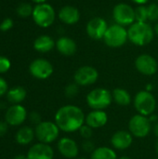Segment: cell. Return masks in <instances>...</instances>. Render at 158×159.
I'll return each mask as SVG.
<instances>
[{
    "label": "cell",
    "instance_id": "6da1fadb",
    "mask_svg": "<svg viewBox=\"0 0 158 159\" xmlns=\"http://www.w3.org/2000/svg\"><path fill=\"white\" fill-rule=\"evenodd\" d=\"M86 115L83 110L74 104H66L58 109L55 114V123L61 131L74 133L85 125Z\"/></svg>",
    "mask_w": 158,
    "mask_h": 159
},
{
    "label": "cell",
    "instance_id": "7a4b0ae2",
    "mask_svg": "<svg viewBox=\"0 0 158 159\" xmlns=\"http://www.w3.org/2000/svg\"><path fill=\"white\" fill-rule=\"evenodd\" d=\"M129 41L138 47H144L149 45L155 38L154 27L149 22L135 21L129 26L128 29Z\"/></svg>",
    "mask_w": 158,
    "mask_h": 159
},
{
    "label": "cell",
    "instance_id": "3957f363",
    "mask_svg": "<svg viewBox=\"0 0 158 159\" xmlns=\"http://www.w3.org/2000/svg\"><path fill=\"white\" fill-rule=\"evenodd\" d=\"M86 102L91 110H105L113 102L112 91L105 88L93 89L87 94Z\"/></svg>",
    "mask_w": 158,
    "mask_h": 159
},
{
    "label": "cell",
    "instance_id": "277c9868",
    "mask_svg": "<svg viewBox=\"0 0 158 159\" xmlns=\"http://www.w3.org/2000/svg\"><path fill=\"white\" fill-rule=\"evenodd\" d=\"M132 102L137 113L145 116H152L157 106L156 97L151 91H148L146 89L137 92L133 98Z\"/></svg>",
    "mask_w": 158,
    "mask_h": 159
},
{
    "label": "cell",
    "instance_id": "5b68a950",
    "mask_svg": "<svg viewBox=\"0 0 158 159\" xmlns=\"http://www.w3.org/2000/svg\"><path fill=\"white\" fill-rule=\"evenodd\" d=\"M32 17L36 25L42 28H47L54 23L56 12L53 7L47 3L37 4L34 7Z\"/></svg>",
    "mask_w": 158,
    "mask_h": 159
},
{
    "label": "cell",
    "instance_id": "8992f818",
    "mask_svg": "<svg viewBox=\"0 0 158 159\" xmlns=\"http://www.w3.org/2000/svg\"><path fill=\"white\" fill-rule=\"evenodd\" d=\"M128 29L116 23L108 27L103 37L105 45L113 48H118L123 47L128 42Z\"/></svg>",
    "mask_w": 158,
    "mask_h": 159
},
{
    "label": "cell",
    "instance_id": "52a82bcc",
    "mask_svg": "<svg viewBox=\"0 0 158 159\" xmlns=\"http://www.w3.org/2000/svg\"><path fill=\"white\" fill-rule=\"evenodd\" d=\"M153 129V124L149 116L140 114L134 115L129 121V131L134 138L143 139L146 138Z\"/></svg>",
    "mask_w": 158,
    "mask_h": 159
},
{
    "label": "cell",
    "instance_id": "ba28073f",
    "mask_svg": "<svg viewBox=\"0 0 158 159\" xmlns=\"http://www.w3.org/2000/svg\"><path fill=\"white\" fill-rule=\"evenodd\" d=\"M60 129L55 122L51 121H42L34 128L35 138L39 143H52L55 142L60 135Z\"/></svg>",
    "mask_w": 158,
    "mask_h": 159
},
{
    "label": "cell",
    "instance_id": "9c48e42d",
    "mask_svg": "<svg viewBox=\"0 0 158 159\" xmlns=\"http://www.w3.org/2000/svg\"><path fill=\"white\" fill-rule=\"evenodd\" d=\"M113 19L116 24L130 26L136 21L135 8L127 3H118L113 8Z\"/></svg>",
    "mask_w": 158,
    "mask_h": 159
},
{
    "label": "cell",
    "instance_id": "30bf717a",
    "mask_svg": "<svg viewBox=\"0 0 158 159\" xmlns=\"http://www.w3.org/2000/svg\"><path fill=\"white\" fill-rule=\"evenodd\" d=\"M99 79L98 70L90 65L79 67L74 74V82L79 87H88L95 84Z\"/></svg>",
    "mask_w": 158,
    "mask_h": 159
},
{
    "label": "cell",
    "instance_id": "8fae6325",
    "mask_svg": "<svg viewBox=\"0 0 158 159\" xmlns=\"http://www.w3.org/2000/svg\"><path fill=\"white\" fill-rule=\"evenodd\" d=\"M30 74L36 79H47L53 74L54 68L51 62L46 59L38 58L34 60L29 66Z\"/></svg>",
    "mask_w": 158,
    "mask_h": 159
},
{
    "label": "cell",
    "instance_id": "7c38bea8",
    "mask_svg": "<svg viewBox=\"0 0 158 159\" xmlns=\"http://www.w3.org/2000/svg\"><path fill=\"white\" fill-rule=\"evenodd\" d=\"M136 70L147 76L154 75L158 71V62L156 59L150 54H141L135 60Z\"/></svg>",
    "mask_w": 158,
    "mask_h": 159
},
{
    "label": "cell",
    "instance_id": "4fadbf2b",
    "mask_svg": "<svg viewBox=\"0 0 158 159\" xmlns=\"http://www.w3.org/2000/svg\"><path fill=\"white\" fill-rule=\"evenodd\" d=\"M108 27L109 25L104 19L101 17H94L87 23L86 32L91 39L101 40L103 39Z\"/></svg>",
    "mask_w": 158,
    "mask_h": 159
},
{
    "label": "cell",
    "instance_id": "5bb4252c",
    "mask_svg": "<svg viewBox=\"0 0 158 159\" xmlns=\"http://www.w3.org/2000/svg\"><path fill=\"white\" fill-rule=\"evenodd\" d=\"M57 148L59 153L65 158L75 159L78 157L80 148L77 143L69 137H62L58 141Z\"/></svg>",
    "mask_w": 158,
    "mask_h": 159
},
{
    "label": "cell",
    "instance_id": "9a60e30c",
    "mask_svg": "<svg viewBox=\"0 0 158 159\" xmlns=\"http://www.w3.org/2000/svg\"><path fill=\"white\" fill-rule=\"evenodd\" d=\"M133 136L129 130L119 129L115 131L110 140L112 148L115 150L124 151L129 149L133 143Z\"/></svg>",
    "mask_w": 158,
    "mask_h": 159
},
{
    "label": "cell",
    "instance_id": "2e32d148",
    "mask_svg": "<svg viewBox=\"0 0 158 159\" xmlns=\"http://www.w3.org/2000/svg\"><path fill=\"white\" fill-rule=\"evenodd\" d=\"M27 117L26 109L20 104H14L10 106L5 115L6 122L10 126L21 125Z\"/></svg>",
    "mask_w": 158,
    "mask_h": 159
},
{
    "label": "cell",
    "instance_id": "e0dca14e",
    "mask_svg": "<svg viewBox=\"0 0 158 159\" xmlns=\"http://www.w3.org/2000/svg\"><path fill=\"white\" fill-rule=\"evenodd\" d=\"M26 156L28 159H53L54 151L49 144L38 143L31 146Z\"/></svg>",
    "mask_w": 158,
    "mask_h": 159
},
{
    "label": "cell",
    "instance_id": "ac0fdd59",
    "mask_svg": "<svg viewBox=\"0 0 158 159\" xmlns=\"http://www.w3.org/2000/svg\"><path fill=\"white\" fill-rule=\"evenodd\" d=\"M108 122V115L105 110H91L86 115L85 124L93 129L104 127Z\"/></svg>",
    "mask_w": 158,
    "mask_h": 159
},
{
    "label": "cell",
    "instance_id": "d6986e66",
    "mask_svg": "<svg viewBox=\"0 0 158 159\" xmlns=\"http://www.w3.org/2000/svg\"><path fill=\"white\" fill-rule=\"evenodd\" d=\"M58 17L64 24L74 25L80 20V11L74 6L66 5L59 10Z\"/></svg>",
    "mask_w": 158,
    "mask_h": 159
},
{
    "label": "cell",
    "instance_id": "ffe728a7",
    "mask_svg": "<svg viewBox=\"0 0 158 159\" xmlns=\"http://www.w3.org/2000/svg\"><path fill=\"white\" fill-rule=\"evenodd\" d=\"M57 50L63 56H73L77 50V45L75 41L68 36H61L56 41Z\"/></svg>",
    "mask_w": 158,
    "mask_h": 159
},
{
    "label": "cell",
    "instance_id": "44dd1931",
    "mask_svg": "<svg viewBox=\"0 0 158 159\" xmlns=\"http://www.w3.org/2000/svg\"><path fill=\"white\" fill-rule=\"evenodd\" d=\"M56 47V42L53 38L47 34L39 35L34 42V48L40 53H47L51 51Z\"/></svg>",
    "mask_w": 158,
    "mask_h": 159
},
{
    "label": "cell",
    "instance_id": "7402d4cb",
    "mask_svg": "<svg viewBox=\"0 0 158 159\" xmlns=\"http://www.w3.org/2000/svg\"><path fill=\"white\" fill-rule=\"evenodd\" d=\"M113 95V102H115L119 106H128L129 105L133 99L130 93L122 88H116L112 91Z\"/></svg>",
    "mask_w": 158,
    "mask_h": 159
},
{
    "label": "cell",
    "instance_id": "603a6c76",
    "mask_svg": "<svg viewBox=\"0 0 158 159\" xmlns=\"http://www.w3.org/2000/svg\"><path fill=\"white\" fill-rule=\"evenodd\" d=\"M35 137L34 129L31 127L25 126L20 128L16 133V142L19 144L26 145L33 142Z\"/></svg>",
    "mask_w": 158,
    "mask_h": 159
},
{
    "label": "cell",
    "instance_id": "cb8c5ba5",
    "mask_svg": "<svg viewBox=\"0 0 158 159\" xmlns=\"http://www.w3.org/2000/svg\"><path fill=\"white\" fill-rule=\"evenodd\" d=\"M117 154L114 148L108 146L97 147L91 154L89 159H117Z\"/></svg>",
    "mask_w": 158,
    "mask_h": 159
},
{
    "label": "cell",
    "instance_id": "d4e9b609",
    "mask_svg": "<svg viewBox=\"0 0 158 159\" xmlns=\"http://www.w3.org/2000/svg\"><path fill=\"white\" fill-rule=\"evenodd\" d=\"M26 89L22 87H15L7 92V98L9 102L14 104H20L26 98Z\"/></svg>",
    "mask_w": 158,
    "mask_h": 159
},
{
    "label": "cell",
    "instance_id": "484cf974",
    "mask_svg": "<svg viewBox=\"0 0 158 159\" xmlns=\"http://www.w3.org/2000/svg\"><path fill=\"white\" fill-rule=\"evenodd\" d=\"M135 20L139 22H148V12L146 5H140L135 7Z\"/></svg>",
    "mask_w": 158,
    "mask_h": 159
},
{
    "label": "cell",
    "instance_id": "4316f807",
    "mask_svg": "<svg viewBox=\"0 0 158 159\" xmlns=\"http://www.w3.org/2000/svg\"><path fill=\"white\" fill-rule=\"evenodd\" d=\"M33 10H34V7L30 4H28V3H21L17 7L18 15L22 17V18H27L29 16H32Z\"/></svg>",
    "mask_w": 158,
    "mask_h": 159
},
{
    "label": "cell",
    "instance_id": "83f0119b",
    "mask_svg": "<svg viewBox=\"0 0 158 159\" xmlns=\"http://www.w3.org/2000/svg\"><path fill=\"white\" fill-rule=\"evenodd\" d=\"M78 93H79V86L74 82L68 84L64 89V94L66 98L73 99L75 96H77Z\"/></svg>",
    "mask_w": 158,
    "mask_h": 159
},
{
    "label": "cell",
    "instance_id": "f1b7e54d",
    "mask_svg": "<svg viewBox=\"0 0 158 159\" xmlns=\"http://www.w3.org/2000/svg\"><path fill=\"white\" fill-rule=\"evenodd\" d=\"M148 12V21H158V4L152 3L147 6Z\"/></svg>",
    "mask_w": 158,
    "mask_h": 159
},
{
    "label": "cell",
    "instance_id": "f546056e",
    "mask_svg": "<svg viewBox=\"0 0 158 159\" xmlns=\"http://www.w3.org/2000/svg\"><path fill=\"white\" fill-rule=\"evenodd\" d=\"M93 130H94L93 129H91L90 127H88V125L85 124L80 128L78 132L83 140H91V138L93 136Z\"/></svg>",
    "mask_w": 158,
    "mask_h": 159
},
{
    "label": "cell",
    "instance_id": "4dcf8cb0",
    "mask_svg": "<svg viewBox=\"0 0 158 159\" xmlns=\"http://www.w3.org/2000/svg\"><path fill=\"white\" fill-rule=\"evenodd\" d=\"M97 147L95 146V143L92 140H84L81 143V149L87 153V154H91Z\"/></svg>",
    "mask_w": 158,
    "mask_h": 159
},
{
    "label": "cell",
    "instance_id": "1f68e13d",
    "mask_svg": "<svg viewBox=\"0 0 158 159\" xmlns=\"http://www.w3.org/2000/svg\"><path fill=\"white\" fill-rule=\"evenodd\" d=\"M11 66L10 61L4 56H0V74H4L9 70Z\"/></svg>",
    "mask_w": 158,
    "mask_h": 159
},
{
    "label": "cell",
    "instance_id": "d6a6232c",
    "mask_svg": "<svg viewBox=\"0 0 158 159\" xmlns=\"http://www.w3.org/2000/svg\"><path fill=\"white\" fill-rule=\"evenodd\" d=\"M13 26V20L10 18H6L2 20L1 24H0V31L2 32H7L8 30H10Z\"/></svg>",
    "mask_w": 158,
    "mask_h": 159
},
{
    "label": "cell",
    "instance_id": "836d02e7",
    "mask_svg": "<svg viewBox=\"0 0 158 159\" xmlns=\"http://www.w3.org/2000/svg\"><path fill=\"white\" fill-rule=\"evenodd\" d=\"M29 118H30V121H31L32 123L35 124V126L38 125L40 122H42L41 116H40V114L37 113V112H33V113H31Z\"/></svg>",
    "mask_w": 158,
    "mask_h": 159
},
{
    "label": "cell",
    "instance_id": "e575fe53",
    "mask_svg": "<svg viewBox=\"0 0 158 159\" xmlns=\"http://www.w3.org/2000/svg\"><path fill=\"white\" fill-rule=\"evenodd\" d=\"M7 92V81L0 77V96H3Z\"/></svg>",
    "mask_w": 158,
    "mask_h": 159
},
{
    "label": "cell",
    "instance_id": "d590c367",
    "mask_svg": "<svg viewBox=\"0 0 158 159\" xmlns=\"http://www.w3.org/2000/svg\"><path fill=\"white\" fill-rule=\"evenodd\" d=\"M7 125H8V124H7V122L0 121V137L4 136V135L7 133V129H8Z\"/></svg>",
    "mask_w": 158,
    "mask_h": 159
},
{
    "label": "cell",
    "instance_id": "8d00e7d4",
    "mask_svg": "<svg viewBox=\"0 0 158 159\" xmlns=\"http://www.w3.org/2000/svg\"><path fill=\"white\" fill-rule=\"evenodd\" d=\"M133 3H135L137 6H140V5H146L150 0H131Z\"/></svg>",
    "mask_w": 158,
    "mask_h": 159
},
{
    "label": "cell",
    "instance_id": "74e56055",
    "mask_svg": "<svg viewBox=\"0 0 158 159\" xmlns=\"http://www.w3.org/2000/svg\"><path fill=\"white\" fill-rule=\"evenodd\" d=\"M152 131L154 132V134L157 137V139H158V121L157 122H156V123H154Z\"/></svg>",
    "mask_w": 158,
    "mask_h": 159
},
{
    "label": "cell",
    "instance_id": "f35d334b",
    "mask_svg": "<svg viewBox=\"0 0 158 159\" xmlns=\"http://www.w3.org/2000/svg\"><path fill=\"white\" fill-rule=\"evenodd\" d=\"M154 32H155V35L158 37V21L155 24V26H154Z\"/></svg>",
    "mask_w": 158,
    "mask_h": 159
},
{
    "label": "cell",
    "instance_id": "ab89813d",
    "mask_svg": "<svg viewBox=\"0 0 158 159\" xmlns=\"http://www.w3.org/2000/svg\"><path fill=\"white\" fill-rule=\"evenodd\" d=\"M13 159H28L27 158V156H24V155H18L16 156Z\"/></svg>",
    "mask_w": 158,
    "mask_h": 159
},
{
    "label": "cell",
    "instance_id": "60d3db41",
    "mask_svg": "<svg viewBox=\"0 0 158 159\" xmlns=\"http://www.w3.org/2000/svg\"><path fill=\"white\" fill-rule=\"evenodd\" d=\"M33 2H34V3H36V5L37 4H43V3H46V1L47 0H32Z\"/></svg>",
    "mask_w": 158,
    "mask_h": 159
},
{
    "label": "cell",
    "instance_id": "b9f144b4",
    "mask_svg": "<svg viewBox=\"0 0 158 159\" xmlns=\"http://www.w3.org/2000/svg\"><path fill=\"white\" fill-rule=\"evenodd\" d=\"M117 159H132V158H131V157H128V156H122V157H118Z\"/></svg>",
    "mask_w": 158,
    "mask_h": 159
},
{
    "label": "cell",
    "instance_id": "7bdbcfd3",
    "mask_svg": "<svg viewBox=\"0 0 158 159\" xmlns=\"http://www.w3.org/2000/svg\"><path fill=\"white\" fill-rule=\"evenodd\" d=\"M156 154H157V156H158V140H157V143H156Z\"/></svg>",
    "mask_w": 158,
    "mask_h": 159
},
{
    "label": "cell",
    "instance_id": "ee69618b",
    "mask_svg": "<svg viewBox=\"0 0 158 159\" xmlns=\"http://www.w3.org/2000/svg\"><path fill=\"white\" fill-rule=\"evenodd\" d=\"M75 159H88V158H86V157H76Z\"/></svg>",
    "mask_w": 158,
    "mask_h": 159
},
{
    "label": "cell",
    "instance_id": "f6af8a7d",
    "mask_svg": "<svg viewBox=\"0 0 158 159\" xmlns=\"http://www.w3.org/2000/svg\"><path fill=\"white\" fill-rule=\"evenodd\" d=\"M156 1H157V3H158V0H156Z\"/></svg>",
    "mask_w": 158,
    "mask_h": 159
},
{
    "label": "cell",
    "instance_id": "bcb514c9",
    "mask_svg": "<svg viewBox=\"0 0 158 159\" xmlns=\"http://www.w3.org/2000/svg\"><path fill=\"white\" fill-rule=\"evenodd\" d=\"M155 159H158V158H155Z\"/></svg>",
    "mask_w": 158,
    "mask_h": 159
}]
</instances>
